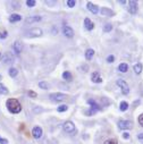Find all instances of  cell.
Wrapping results in <instances>:
<instances>
[{
	"label": "cell",
	"instance_id": "1",
	"mask_svg": "<svg viewBox=\"0 0 143 144\" xmlns=\"http://www.w3.org/2000/svg\"><path fill=\"white\" fill-rule=\"evenodd\" d=\"M6 105H7L8 110H9L11 114H18V112L22 111L21 103H19V101L16 99H8L7 102H6Z\"/></svg>",
	"mask_w": 143,
	"mask_h": 144
},
{
	"label": "cell",
	"instance_id": "2",
	"mask_svg": "<svg viewBox=\"0 0 143 144\" xmlns=\"http://www.w3.org/2000/svg\"><path fill=\"white\" fill-rule=\"evenodd\" d=\"M117 85L122 89V93L124 94V95H127V94L130 93V87H128L126 81H124L123 78H118L117 79Z\"/></svg>",
	"mask_w": 143,
	"mask_h": 144
},
{
	"label": "cell",
	"instance_id": "3",
	"mask_svg": "<svg viewBox=\"0 0 143 144\" xmlns=\"http://www.w3.org/2000/svg\"><path fill=\"white\" fill-rule=\"evenodd\" d=\"M66 94H64V93H59V92H56V93H51L49 98L52 101H55V102H60V101H64L65 99H66Z\"/></svg>",
	"mask_w": 143,
	"mask_h": 144
},
{
	"label": "cell",
	"instance_id": "4",
	"mask_svg": "<svg viewBox=\"0 0 143 144\" xmlns=\"http://www.w3.org/2000/svg\"><path fill=\"white\" fill-rule=\"evenodd\" d=\"M42 35V30L40 27H33L26 33L27 37H36V36H41Z\"/></svg>",
	"mask_w": 143,
	"mask_h": 144
},
{
	"label": "cell",
	"instance_id": "5",
	"mask_svg": "<svg viewBox=\"0 0 143 144\" xmlns=\"http://www.w3.org/2000/svg\"><path fill=\"white\" fill-rule=\"evenodd\" d=\"M62 128H64V131L66 132V133H74V132H75V125H74L73 122H69V120L64 124Z\"/></svg>",
	"mask_w": 143,
	"mask_h": 144
},
{
	"label": "cell",
	"instance_id": "6",
	"mask_svg": "<svg viewBox=\"0 0 143 144\" xmlns=\"http://www.w3.org/2000/svg\"><path fill=\"white\" fill-rule=\"evenodd\" d=\"M132 127H133L132 122H130V120H119L118 122V128L119 129H130Z\"/></svg>",
	"mask_w": 143,
	"mask_h": 144
},
{
	"label": "cell",
	"instance_id": "7",
	"mask_svg": "<svg viewBox=\"0 0 143 144\" xmlns=\"http://www.w3.org/2000/svg\"><path fill=\"white\" fill-rule=\"evenodd\" d=\"M62 33H64V35L66 37H73L74 36L73 28L70 26H68V25H64V26H62Z\"/></svg>",
	"mask_w": 143,
	"mask_h": 144
},
{
	"label": "cell",
	"instance_id": "8",
	"mask_svg": "<svg viewBox=\"0 0 143 144\" xmlns=\"http://www.w3.org/2000/svg\"><path fill=\"white\" fill-rule=\"evenodd\" d=\"M128 11H130L131 14H136L138 13V2L134 1V0H131L130 2H128Z\"/></svg>",
	"mask_w": 143,
	"mask_h": 144
},
{
	"label": "cell",
	"instance_id": "9",
	"mask_svg": "<svg viewBox=\"0 0 143 144\" xmlns=\"http://www.w3.org/2000/svg\"><path fill=\"white\" fill-rule=\"evenodd\" d=\"M42 128L41 127H39V126H36V127H34L33 129H32V135H33V137L34 139H40V137L42 136Z\"/></svg>",
	"mask_w": 143,
	"mask_h": 144
},
{
	"label": "cell",
	"instance_id": "10",
	"mask_svg": "<svg viewBox=\"0 0 143 144\" xmlns=\"http://www.w3.org/2000/svg\"><path fill=\"white\" fill-rule=\"evenodd\" d=\"M86 7H88V9L90 10L91 13L94 14V15H97V14L99 13V7H98V6H96L94 4H92V2L89 1L88 4H86Z\"/></svg>",
	"mask_w": 143,
	"mask_h": 144
},
{
	"label": "cell",
	"instance_id": "11",
	"mask_svg": "<svg viewBox=\"0 0 143 144\" xmlns=\"http://www.w3.org/2000/svg\"><path fill=\"white\" fill-rule=\"evenodd\" d=\"M41 19H42L41 16H30L25 19V23H26V24H33V23L40 22Z\"/></svg>",
	"mask_w": 143,
	"mask_h": 144
},
{
	"label": "cell",
	"instance_id": "12",
	"mask_svg": "<svg viewBox=\"0 0 143 144\" xmlns=\"http://www.w3.org/2000/svg\"><path fill=\"white\" fill-rule=\"evenodd\" d=\"M88 103L91 106V114H93L94 111H98V110H100V106H99L96 101H94V100H89Z\"/></svg>",
	"mask_w": 143,
	"mask_h": 144
},
{
	"label": "cell",
	"instance_id": "13",
	"mask_svg": "<svg viewBox=\"0 0 143 144\" xmlns=\"http://www.w3.org/2000/svg\"><path fill=\"white\" fill-rule=\"evenodd\" d=\"M91 79H92L93 83H101L102 82V78H101V76H100V74L98 73V71L92 73V75H91Z\"/></svg>",
	"mask_w": 143,
	"mask_h": 144
},
{
	"label": "cell",
	"instance_id": "14",
	"mask_svg": "<svg viewBox=\"0 0 143 144\" xmlns=\"http://www.w3.org/2000/svg\"><path fill=\"white\" fill-rule=\"evenodd\" d=\"M84 26H85V28H86L88 31H91V30H93L94 28V24H93V22L91 21L90 18H85L84 19Z\"/></svg>",
	"mask_w": 143,
	"mask_h": 144
},
{
	"label": "cell",
	"instance_id": "15",
	"mask_svg": "<svg viewBox=\"0 0 143 144\" xmlns=\"http://www.w3.org/2000/svg\"><path fill=\"white\" fill-rule=\"evenodd\" d=\"M14 50L17 53H21L23 50V43L21 41H15V43H14Z\"/></svg>",
	"mask_w": 143,
	"mask_h": 144
},
{
	"label": "cell",
	"instance_id": "16",
	"mask_svg": "<svg viewBox=\"0 0 143 144\" xmlns=\"http://www.w3.org/2000/svg\"><path fill=\"white\" fill-rule=\"evenodd\" d=\"M100 13H101V15H104V16H114L115 15V13H114L111 9H108V8H101V10H100Z\"/></svg>",
	"mask_w": 143,
	"mask_h": 144
},
{
	"label": "cell",
	"instance_id": "17",
	"mask_svg": "<svg viewBox=\"0 0 143 144\" xmlns=\"http://www.w3.org/2000/svg\"><path fill=\"white\" fill-rule=\"evenodd\" d=\"M21 19H22V16L18 15V14H13V15H10V17H9V22H10V23L19 22Z\"/></svg>",
	"mask_w": 143,
	"mask_h": 144
},
{
	"label": "cell",
	"instance_id": "18",
	"mask_svg": "<svg viewBox=\"0 0 143 144\" xmlns=\"http://www.w3.org/2000/svg\"><path fill=\"white\" fill-rule=\"evenodd\" d=\"M142 64L141 62H138V64H135L134 65V67H133V69H134V73H135L136 75H139V74H141L142 73Z\"/></svg>",
	"mask_w": 143,
	"mask_h": 144
},
{
	"label": "cell",
	"instance_id": "19",
	"mask_svg": "<svg viewBox=\"0 0 143 144\" xmlns=\"http://www.w3.org/2000/svg\"><path fill=\"white\" fill-rule=\"evenodd\" d=\"M93 56H94L93 49H88V50L85 51V58H86V60H91L93 58Z\"/></svg>",
	"mask_w": 143,
	"mask_h": 144
},
{
	"label": "cell",
	"instance_id": "20",
	"mask_svg": "<svg viewBox=\"0 0 143 144\" xmlns=\"http://www.w3.org/2000/svg\"><path fill=\"white\" fill-rule=\"evenodd\" d=\"M118 70L122 71V73H126V71L128 70V65L125 64V62H123V64H121L118 66Z\"/></svg>",
	"mask_w": 143,
	"mask_h": 144
},
{
	"label": "cell",
	"instance_id": "21",
	"mask_svg": "<svg viewBox=\"0 0 143 144\" xmlns=\"http://www.w3.org/2000/svg\"><path fill=\"white\" fill-rule=\"evenodd\" d=\"M62 78H64L65 81H67V82H69V81H72V78H73V76H72V74L69 73V71H64V74H62Z\"/></svg>",
	"mask_w": 143,
	"mask_h": 144
},
{
	"label": "cell",
	"instance_id": "22",
	"mask_svg": "<svg viewBox=\"0 0 143 144\" xmlns=\"http://www.w3.org/2000/svg\"><path fill=\"white\" fill-rule=\"evenodd\" d=\"M119 109H121V111H126L128 109V103L126 101H122L121 106H119Z\"/></svg>",
	"mask_w": 143,
	"mask_h": 144
},
{
	"label": "cell",
	"instance_id": "23",
	"mask_svg": "<svg viewBox=\"0 0 143 144\" xmlns=\"http://www.w3.org/2000/svg\"><path fill=\"white\" fill-rule=\"evenodd\" d=\"M4 61L6 62V64H7V62H9V64H11V62H13V57H11L9 53L5 54V57H4Z\"/></svg>",
	"mask_w": 143,
	"mask_h": 144
},
{
	"label": "cell",
	"instance_id": "24",
	"mask_svg": "<svg viewBox=\"0 0 143 144\" xmlns=\"http://www.w3.org/2000/svg\"><path fill=\"white\" fill-rule=\"evenodd\" d=\"M17 74H18V70H17L16 68L13 67V68H10V69H9V75H10L11 77H16Z\"/></svg>",
	"mask_w": 143,
	"mask_h": 144
},
{
	"label": "cell",
	"instance_id": "25",
	"mask_svg": "<svg viewBox=\"0 0 143 144\" xmlns=\"http://www.w3.org/2000/svg\"><path fill=\"white\" fill-rule=\"evenodd\" d=\"M39 86L42 89V90H48V89H49V84H48L47 82H40Z\"/></svg>",
	"mask_w": 143,
	"mask_h": 144
},
{
	"label": "cell",
	"instance_id": "26",
	"mask_svg": "<svg viewBox=\"0 0 143 144\" xmlns=\"http://www.w3.org/2000/svg\"><path fill=\"white\" fill-rule=\"evenodd\" d=\"M7 93H8L7 87H6L4 84H1V83H0V94H7Z\"/></svg>",
	"mask_w": 143,
	"mask_h": 144
},
{
	"label": "cell",
	"instance_id": "27",
	"mask_svg": "<svg viewBox=\"0 0 143 144\" xmlns=\"http://www.w3.org/2000/svg\"><path fill=\"white\" fill-rule=\"evenodd\" d=\"M67 109H68L67 105H61V106H59L57 110H58V112H64V111H67Z\"/></svg>",
	"mask_w": 143,
	"mask_h": 144
},
{
	"label": "cell",
	"instance_id": "28",
	"mask_svg": "<svg viewBox=\"0 0 143 144\" xmlns=\"http://www.w3.org/2000/svg\"><path fill=\"white\" fill-rule=\"evenodd\" d=\"M111 30H113V25H111V24H106V25H105L104 31H105L106 33H107V32H110Z\"/></svg>",
	"mask_w": 143,
	"mask_h": 144
},
{
	"label": "cell",
	"instance_id": "29",
	"mask_svg": "<svg viewBox=\"0 0 143 144\" xmlns=\"http://www.w3.org/2000/svg\"><path fill=\"white\" fill-rule=\"evenodd\" d=\"M35 4H36L35 0H27V1H26V6H27V7H31V8L34 7Z\"/></svg>",
	"mask_w": 143,
	"mask_h": 144
},
{
	"label": "cell",
	"instance_id": "30",
	"mask_svg": "<svg viewBox=\"0 0 143 144\" xmlns=\"http://www.w3.org/2000/svg\"><path fill=\"white\" fill-rule=\"evenodd\" d=\"M75 4H76L75 0H68V1H67V6H68V7H70V8H73L74 6H75Z\"/></svg>",
	"mask_w": 143,
	"mask_h": 144
},
{
	"label": "cell",
	"instance_id": "31",
	"mask_svg": "<svg viewBox=\"0 0 143 144\" xmlns=\"http://www.w3.org/2000/svg\"><path fill=\"white\" fill-rule=\"evenodd\" d=\"M27 94H28V95H30L31 98H33V99H34V98H36V93H35V92H33V91H28Z\"/></svg>",
	"mask_w": 143,
	"mask_h": 144
},
{
	"label": "cell",
	"instance_id": "32",
	"mask_svg": "<svg viewBox=\"0 0 143 144\" xmlns=\"http://www.w3.org/2000/svg\"><path fill=\"white\" fill-rule=\"evenodd\" d=\"M114 60H115V57L111 56V54L107 57V61H108V62H114Z\"/></svg>",
	"mask_w": 143,
	"mask_h": 144
},
{
	"label": "cell",
	"instance_id": "33",
	"mask_svg": "<svg viewBox=\"0 0 143 144\" xmlns=\"http://www.w3.org/2000/svg\"><path fill=\"white\" fill-rule=\"evenodd\" d=\"M105 144H118V143H117L115 140H107L105 142Z\"/></svg>",
	"mask_w": 143,
	"mask_h": 144
},
{
	"label": "cell",
	"instance_id": "34",
	"mask_svg": "<svg viewBox=\"0 0 143 144\" xmlns=\"http://www.w3.org/2000/svg\"><path fill=\"white\" fill-rule=\"evenodd\" d=\"M139 124L143 127V114H141V115L139 116Z\"/></svg>",
	"mask_w": 143,
	"mask_h": 144
},
{
	"label": "cell",
	"instance_id": "35",
	"mask_svg": "<svg viewBox=\"0 0 143 144\" xmlns=\"http://www.w3.org/2000/svg\"><path fill=\"white\" fill-rule=\"evenodd\" d=\"M0 144H8V141L6 139H1L0 137Z\"/></svg>",
	"mask_w": 143,
	"mask_h": 144
},
{
	"label": "cell",
	"instance_id": "36",
	"mask_svg": "<svg viewBox=\"0 0 143 144\" xmlns=\"http://www.w3.org/2000/svg\"><path fill=\"white\" fill-rule=\"evenodd\" d=\"M45 4L49 6H53V5H56V1H45Z\"/></svg>",
	"mask_w": 143,
	"mask_h": 144
},
{
	"label": "cell",
	"instance_id": "37",
	"mask_svg": "<svg viewBox=\"0 0 143 144\" xmlns=\"http://www.w3.org/2000/svg\"><path fill=\"white\" fill-rule=\"evenodd\" d=\"M123 137H124V139H130V134L128 133H123Z\"/></svg>",
	"mask_w": 143,
	"mask_h": 144
},
{
	"label": "cell",
	"instance_id": "38",
	"mask_svg": "<svg viewBox=\"0 0 143 144\" xmlns=\"http://www.w3.org/2000/svg\"><path fill=\"white\" fill-rule=\"evenodd\" d=\"M138 137H139V140H143V132H142V133H140V134L138 135Z\"/></svg>",
	"mask_w": 143,
	"mask_h": 144
},
{
	"label": "cell",
	"instance_id": "39",
	"mask_svg": "<svg viewBox=\"0 0 143 144\" xmlns=\"http://www.w3.org/2000/svg\"><path fill=\"white\" fill-rule=\"evenodd\" d=\"M139 103H140V101H135V102H134V106H136V105H139Z\"/></svg>",
	"mask_w": 143,
	"mask_h": 144
},
{
	"label": "cell",
	"instance_id": "40",
	"mask_svg": "<svg viewBox=\"0 0 143 144\" xmlns=\"http://www.w3.org/2000/svg\"><path fill=\"white\" fill-rule=\"evenodd\" d=\"M0 79H1V75H0Z\"/></svg>",
	"mask_w": 143,
	"mask_h": 144
},
{
	"label": "cell",
	"instance_id": "41",
	"mask_svg": "<svg viewBox=\"0 0 143 144\" xmlns=\"http://www.w3.org/2000/svg\"><path fill=\"white\" fill-rule=\"evenodd\" d=\"M0 56H1V54H0Z\"/></svg>",
	"mask_w": 143,
	"mask_h": 144
}]
</instances>
